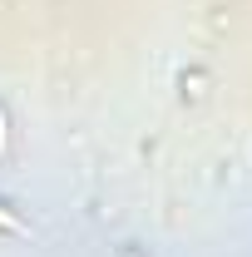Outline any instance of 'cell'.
Wrapping results in <instances>:
<instances>
[{
	"mask_svg": "<svg viewBox=\"0 0 252 257\" xmlns=\"http://www.w3.org/2000/svg\"><path fill=\"white\" fill-rule=\"evenodd\" d=\"M0 227H5V232H25V223H20L15 213H5V208H0Z\"/></svg>",
	"mask_w": 252,
	"mask_h": 257,
	"instance_id": "6da1fadb",
	"label": "cell"
},
{
	"mask_svg": "<svg viewBox=\"0 0 252 257\" xmlns=\"http://www.w3.org/2000/svg\"><path fill=\"white\" fill-rule=\"evenodd\" d=\"M5 139H10V128H5V109H0V159H5Z\"/></svg>",
	"mask_w": 252,
	"mask_h": 257,
	"instance_id": "7a4b0ae2",
	"label": "cell"
}]
</instances>
